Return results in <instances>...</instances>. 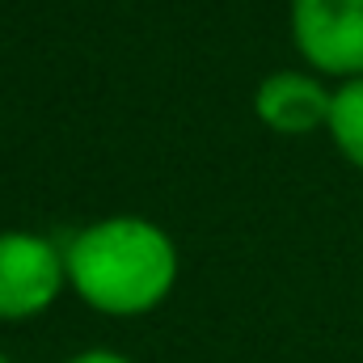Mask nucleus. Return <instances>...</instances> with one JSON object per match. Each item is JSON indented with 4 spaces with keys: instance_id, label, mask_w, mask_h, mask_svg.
Returning <instances> with one entry per match:
<instances>
[{
    "instance_id": "1",
    "label": "nucleus",
    "mask_w": 363,
    "mask_h": 363,
    "mask_svg": "<svg viewBox=\"0 0 363 363\" xmlns=\"http://www.w3.org/2000/svg\"><path fill=\"white\" fill-rule=\"evenodd\" d=\"M64 267L89 304L106 313H144L169 291L178 254L169 237L144 220H106L68 245Z\"/></svg>"
},
{
    "instance_id": "2",
    "label": "nucleus",
    "mask_w": 363,
    "mask_h": 363,
    "mask_svg": "<svg viewBox=\"0 0 363 363\" xmlns=\"http://www.w3.org/2000/svg\"><path fill=\"white\" fill-rule=\"evenodd\" d=\"M296 43L321 72H363V0H296Z\"/></svg>"
},
{
    "instance_id": "3",
    "label": "nucleus",
    "mask_w": 363,
    "mask_h": 363,
    "mask_svg": "<svg viewBox=\"0 0 363 363\" xmlns=\"http://www.w3.org/2000/svg\"><path fill=\"white\" fill-rule=\"evenodd\" d=\"M64 262L51 250V241L30 233H4L0 237V317H30L47 308L60 291Z\"/></svg>"
},
{
    "instance_id": "4",
    "label": "nucleus",
    "mask_w": 363,
    "mask_h": 363,
    "mask_svg": "<svg viewBox=\"0 0 363 363\" xmlns=\"http://www.w3.org/2000/svg\"><path fill=\"white\" fill-rule=\"evenodd\" d=\"M330 110H334V97L300 72H274L258 89L262 123H271L274 131H287V135H300V131H313L317 123H330Z\"/></svg>"
},
{
    "instance_id": "5",
    "label": "nucleus",
    "mask_w": 363,
    "mask_h": 363,
    "mask_svg": "<svg viewBox=\"0 0 363 363\" xmlns=\"http://www.w3.org/2000/svg\"><path fill=\"white\" fill-rule=\"evenodd\" d=\"M330 131L338 140V148L363 165V81H351L334 93V110H330Z\"/></svg>"
},
{
    "instance_id": "6",
    "label": "nucleus",
    "mask_w": 363,
    "mask_h": 363,
    "mask_svg": "<svg viewBox=\"0 0 363 363\" xmlns=\"http://www.w3.org/2000/svg\"><path fill=\"white\" fill-rule=\"evenodd\" d=\"M72 363H127V359H118L110 351H89V355H81V359H72Z\"/></svg>"
},
{
    "instance_id": "7",
    "label": "nucleus",
    "mask_w": 363,
    "mask_h": 363,
    "mask_svg": "<svg viewBox=\"0 0 363 363\" xmlns=\"http://www.w3.org/2000/svg\"><path fill=\"white\" fill-rule=\"evenodd\" d=\"M0 363H4V359H0Z\"/></svg>"
}]
</instances>
